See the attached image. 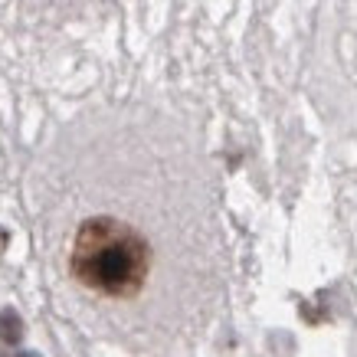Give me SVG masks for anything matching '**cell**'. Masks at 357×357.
<instances>
[{
	"mask_svg": "<svg viewBox=\"0 0 357 357\" xmlns=\"http://www.w3.org/2000/svg\"><path fill=\"white\" fill-rule=\"evenodd\" d=\"M73 275L109 298H135L151 269V249L135 227L115 217L86 220L73 243Z\"/></svg>",
	"mask_w": 357,
	"mask_h": 357,
	"instance_id": "1",
	"label": "cell"
},
{
	"mask_svg": "<svg viewBox=\"0 0 357 357\" xmlns=\"http://www.w3.org/2000/svg\"><path fill=\"white\" fill-rule=\"evenodd\" d=\"M20 337H23V321H20V314L0 312V341H7V344H17Z\"/></svg>",
	"mask_w": 357,
	"mask_h": 357,
	"instance_id": "2",
	"label": "cell"
},
{
	"mask_svg": "<svg viewBox=\"0 0 357 357\" xmlns=\"http://www.w3.org/2000/svg\"><path fill=\"white\" fill-rule=\"evenodd\" d=\"M3 246H7V233L0 229V252H3Z\"/></svg>",
	"mask_w": 357,
	"mask_h": 357,
	"instance_id": "3",
	"label": "cell"
}]
</instances>
